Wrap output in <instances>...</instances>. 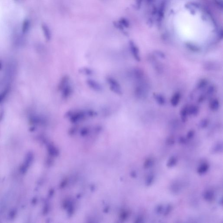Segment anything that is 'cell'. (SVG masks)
I'll list each match as a JSON object with an SVG mask.
<instances>
[{
	"mask_svg": "<svg viewBox=\"0 0 223 223\" xmlns=\"http://www.w3.org/2000/svg\"><path fill=\"white\" fill-rule=\"evenodd\" d=\"M66 115L70 118L71 121L73 122L84 119L86 116L89 117L88 110L70 111L66 113Z\"/></svg>",
	"mask_w": 223,
	"mask_h": 223,
	"instance_id": "obj_2",
	"label": "cell"
},
{
	"mask_svg": "<svg viewBox=\"0 0 223 223\" xmlns=\"http://www.w3.org/2000/svg\"><path fill=\"white\" fill-rule=\"evenodd\" d=\"M14 1H16V2H19L20 0H14Z\"/></svg>",
	"mask_w": 223,
	"mask_h": 223,
	"instance_id": "obj_10",
	"label": "cell"
},
{
	"mask_svg": "<svg viewBox=\"0 0 223 223\" xmlns=\"http://www.w3.org/2000/svg\"><path fill=\"white\" fill-rule=\"evenodd\" d=\"M61 95L62 99H69V97L72 95L73 92V88L70 83L66 85L65 87L63 88V89L61 90Z\"/></svg>",
	"mask_w": 223,
	"mask_h": 223,
	"instance_id": "obj_5",
	"label": "cell"
},
{
	"mask_svg": "<svg viewBox=\"0 0 223 223\" xmlns=\"http://www.w3.org/2000/svg\"><path fill=\"white\" fill-rule=\"evenodd\" d=\"M31 28V21L29 19H26L22 23V31L23 33H28Z\"/></svg>",
	"mask_w": 223,
	"mask_h": 223,
	"instance_id": "obj_7",
	"label": "cell"
},
{
	"mask_svg": "<svg viewBox=\"0 0 223 223\" xmlns=\"http://www.w3.org/2000/svg\"><path fill=\"white\" fill-rule=\"evenodd\" d=\"M110 90L115 94L118 95L122 94V90L120 85L118 82L114 78L109 76L106 78Z\"/></svg>",
	"mask_w": 223,
	"mask_h": 223,
	"instance_id": "obj_3",
	"label": "cell"
},
{
	"mask_svg": "<svg viewBox=\"0 0 223 223\" xmlns=\"http://www.w3.org/2000/svg\"><path fill=\"white\" fill-rule=\"evenodd\" d=\"M83 74L86 75H90L92 74V71L88 68H85L81 69V71Z\"/></svg>",
	"mask_w": 223,
	"mask_h": 223,
	"instance_id": "obj_9",
	"label": "cell"
},
{
	"mask_svg": "<svg viewBox=\"0 0 223 223\" xmlns=\"http://www.w3.org/2000/svg\"><path fill=\"white\" fill-rule=\"evenodd\" d=\"M86 83L89 88L96 92H101L103 91V88L101 84L97 81L92 79H88Z\"/></svg>",
	"mask_w": 223,
	"mask_h": 223,
	"instance_id": "obj_4",
	"label": "cell"
},
{
	"mask_svg": "<svg viewBox=\"0 0 223 223\" xmlns=\"http://www.w3.org/2000/svg\"><path fill=\"white\" fill-rule=\"evenodd\" d=\"M174 30L186 39L200 40L206 39L213 30L211 22L200 13L191 9L178 11L173 18Z\"/></svg>",
	"mask_w": 223,
	"mask_h": 223,
	"instance_id": "obj_1",
	"label": "cell"
},
{
	"mask_svg": "<svg viewBox=\"0 0 223 223\" xmlns=\"http://www.w3.org/2000/svg\"><path fill=\"white\" fill-rule=\"evenodd\" d=\"M70 76L68 75H65L62 77L58 84V91H61L63 89V88L69 84L70 83Z\"/></svg>",
	"mask_w": 223,
	"mask_h": 223,
	"instance_id": "obj_6",
	"label": "cell"
},
{
	"mask_svg": "<svg viewBox=\"0 0 223 223\" xmlns=\"http://www.w3.org/2000/svg\"><path fill=\"white\" fill-rule=\"evenodd\" d=\"M43 32L44 35L47 40L49 41L50 40L51 36L50 31L48 27L46 25H43L42 27Z\"/></svg>",
	"mask_w": 223,
	"mask_h": 223,
	"instance_id": "obj_8",
	"label": "cell"
}]
</instances>
